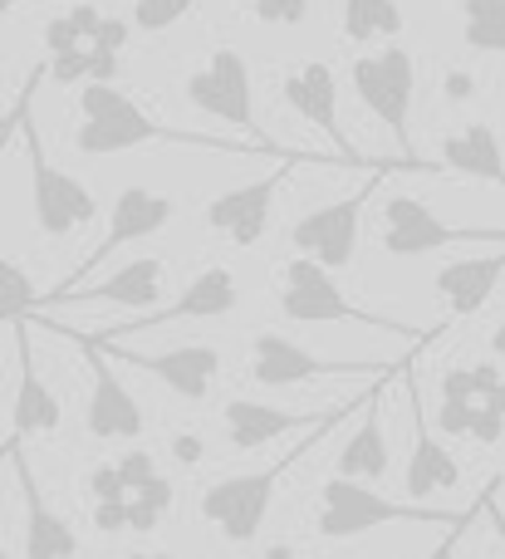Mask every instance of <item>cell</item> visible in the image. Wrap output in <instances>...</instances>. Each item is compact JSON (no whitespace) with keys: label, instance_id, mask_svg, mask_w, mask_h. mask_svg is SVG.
<instances>
[{"label":"cell","instance_id":"44","mask_svg":"<svg viewBox=\"0 0 505 559\" xmlns=\"http://www.w3.org/2000/svg\"><path fill=\"white\" fill-rule=\"evenodd\" d=\"M5 10H10V5H0V15H5Z\"/></svg>","mask_w":505,"mask_h":559},{"label":"cell","instance_id":"23","mask_svg":"<svg viewBox=\"0 0 505 559\" xmlns=\"http://www.w3.org/2000/svg\"><path fill=\"white\" fill-rule=\"evenodd\" d=\"M501 271H505L501 246H491L486 255H467V261L442 265L432 289H437L447 319H467V314H477V309H486V299L496 295V285H501Z\"/></svg>","mask_w":505,"mask_h":559},{"label":"cell","instance_id":"10","mask_svg":"<svg viewBox=\"0 0 505 559\" xmlns=\"http://www.w3.org/2000/svg\"><path fill=\"white\" fill-rule=\"evenodd\" d=\"M187 98H192V108H202L206 118H221V123L241 128L265 153H280V147L261 133V123H255V79H251V59H245L241 49H231V45L216 49V55L187 79Z\"/></svg>","mask_w":505,"mask_h":559},{"label":"cell","instance_id":"38","mask_svg":"<svg viewBox=\"0 0 505 559\" xmlns=\"http://www.w3.org/2000/svg\"><path fill=\"white\" fill-rule=\"evenodd\" d=\"M202 456H206V447H202V437H196V432H177V437H172V462L196 466Z\"/></svg>","mask_w":505,"mask_h":559},{"label":"cell","instance_id":"11","mask_svg":"<svg viewBox=\"0 0 505 559\" xmlns=\"http://www.w3.org/2000/svg\"><path fill=\"white\" fill-rule=\"evenodd\" d=\"M383 177L388 173H373V182L359 187L353 197H344V202H324V206H314V212H304L300 222L290 226L294 255L324 265V271H349L353 251H359V231H363V206L373 202V192H378Z\"/></svg>","mask_w":505,"mask_h":559},{"label":"cell","instance_id":"3","mask_svg":"<svg viewBox=\"0 0 505 559\" xmlns=\"http://www.w3.org/2000/svg\"><path fill=\"white\" fill-rule=\"evenodd\" d=\"M39 79H45V64L25 79V94L15 98V123L25 128V157H29V212H35V226L45 241H69V236L84 231L98 216V197L79 177H69L64 167L49 163L45 143H39L35 114H29V98H35Z\"/></svg>","mask_w":505,"mask_h":559},{"label":"cell","instance_id":"43","mask_svg":"<svg viewBox=\"0 0 505 559\" xmlns=\"http://www.w3.org/2000/svg\"><path fill=\"white\" fill-rule=\"evenodd\" d=\"M0 5H15V0H0Z\"/></svg>","mask_w":505,"mask_h":559},{"label":"cell","instance_id":"37","mask_svg":"<svg viewBox=\"0 0 505 559\" xmlns=\"http://www.w3.org/2000/svg\"><path fill=\"white\" fill-rule=\"evenodd\" d=\"M442 94H447L452 104H467V98L477 94V79H471L467 69H447V79H442Z\"/></svg>","mask_w":505,"mask_h":559},{"label":"cell","instance_id":"36","mask_svg":"<svg viewBox=\"0 0 505 559\" xmlns=\"http://www.w3.org/2000/svg\"><path fill=\"white\" fill-rule=\"evenodd\" d=\"M94 525H98V535L128 531V501H94Z\"/></svg>","mask_w":505,"mask_h":559},{"label":"cell","instance_id":"15","mask_svg":"<svg viewBox=\"0 0 505 559\" xmlns=\"http://www.w3.org/2000/svg\"><path fill=\"white\" fill-rule=\"evenodd\" d=\"M280 94H285V104H290L294 114L304 118V123H314L334 147H339L344 167H383V157L373 163V157H359V153H353L349 133H344V123H339V79H334V69L324 64V59L294 64L290 74H285ZM418 173H422V167H418Z\"/></svg>","mask_w":505,"mask_h":559},{"label":"cell","instance_id":"26","mask_svg":"<svg viewBox=\"0 0 505 559\" xmlns=\"http://www.w3.org/2000/svg\"><path fill=\"white\" fill-rule=\"evenodd\" d=\"M339 29L349 45H369V39H398L408 29L398 0H339Z\"/></svg>","mask_w":505,"mask_h":559},{"label":"cell","instance_id":"12","mask_svg":"<svg viewBox=\"0 0 505 559\" xmlns=\"http://www.w3.org/2000/svg\"><path fill=\"white\" fill-rule=\"evenodd\" d=\"M304 163H320V157H310V153H285L275 173H265V177H255V182H241V187H231V192L212 197V202H206V212H202L206 231L226 236L231 246H255L265 231H270L275 192H280L285 177H290L294 167H304Z\"/></svg>","mask_w":505,"mask_h":559},{"label":"cell","instance_id":"9","mask_svg":"<svg viewBox=\"0 0 505 559\" xmlns=\"http://www.w3.org/2000/svg\"><path fill=\"white\" fill-rule=\"evenodd\" d=\"M378 246L393 261H422L447 246H501V226H452L418 197H388Z\"/></svg>","mask_w":505,"mask_h":559},{"label":"cell","instance_id":"2","mask_svg":"<svg viewBox=\"0 0 505 559\" xmlns=\"http://www.w3.org/2000/svg\"><path fill=\"white\" fill-rule=\"evenodd\" d=\"M79 114L84 123L74 128V147L84 157H118L133 147H202V153H231V157H255L265 153L261 143H231V138H206V133H182V128L157 123L153 114H143V104L123 94L113 84H84L79 88ZM285 157V153H270Z\"/></svg>","mask_w":505,"mask_h":559},{"label":"cell","instance_id":"14","mask_svg":"<svg viewBox=\"0 0 505 559\" xmlns=\"http://www.w3.org/2000/svg\"><path fill=\"white\" fill-rule=\"evenodd\" d=\"M84 338H94V334H84ZM94 344L104 358H118V364L137 368V373H153L157 383H167L187 403H206L212 383L221 378V354L212 344H182V348H163V354H137V348H123L118 338H94Z\"/></svg>","mask_w":505,"mask_h":559},{"label":"cell","instance_id":"17","mask_svg":"<svg viewBox=\"0 0 505 559\" xmlns=\"http://www.w3.org/2000/svg\"><path fill=\"white\" fill-rule=\"evenodd\" d=\"M10 462H15V486H20V506H25V525H20V535H25V559H74L79 555V535L74 525L64 521V515L49 506L45 486H39L35 466L25 462V452H20V437H10Z\"/></svg>","mask_w":505,"mask_h":559},{"label":"cell","instance_id":"21","mask_svg":"<svg viewBox=\"0 0 505 559\" xmlns=\"http://www.w3.org/2000/svg\"><path fill=\"white\" fill-rule=\"evenodd\" d=\"M163 285H167V265L157 255H137V261L118 265L113 275L94 280V285H74L69 295H59L49 309L59 305H123V309H157L163 305Z\"/></svg>","mask_w":505,"mask_h":559},{"label":"cell","instance_id":"8","mask_svg":"<svg viewBox=\"0 0 505 559\" xmlns=\"http://www.w3.org/2000/svg\"><path fill=\"white\" fill-rule=\"evenodd\" d=\"M172 216H177V202H172V197L153 192V187H123V192L113 197V206H108V231H104V241H98L94 251L79 261V271L69 275V280H59L49 295H35V309H49L59 295H69V289L84 285L88 275H98V271H104V261H113L123 246L147 241V236L167 231V222H172ZM35 309H29V314H35Z\"/></svg>","mask_w":505,"mask_h":559},{"label":"cell","instance_id":"29","mask_svg":"<svg viewBox=\"0 0 505 559\" xmlns=\"http://www.w3.org/2000/svg\"><path fill=\"white\" fill-rule=\"evenodd\" d=\"M29 309H35V280L25 275V265L0 255V324H20Z\"/></svg>","mask_w":505,"mask_h":559},{"label":"cell","instance_id":"24","mask_svg":"<svg viewBox=\"0 0 505 559\" xmlns=\"http://www.w3.org/2000/svg\"><path fill=\"white\" fill-rule=\"evenodd\" d=\"M378 388L373 383L369 403L359 407V427L339 442V456H334V476L344 481H383L393 472V447H388V427L378 417Z\"/></svg>","mask_w":505,"mask_h":559},{"label":"cell","instance_id":"33","mask_svg":"<svg viewBox=\"0 0 505 559\" xmlns=\"http://www.w3.org/2000/svg\"><path fill=\"white\" fill-rule=\"evenodd\" d=\"M113 472H118V481H123V491H133V486H143L147 476L157 472V462L147 447H128V452L113 462Z\"/></svg>","mask_w":505,"mask_h":559},{"label":"cell","instance_id":"25","mask_svg":"<svg viewBox=\"0 0 505 559\" xmlns=\"http://www.w3.org/2000/svg\"><path fill=\"white\" fill-rule=\"evenodd\" d=\"M437 173H461V177H477V182H496L501 187V138L491 123H471L461 133H447L437 147Z\"/></svg>","mask_w":505,"mask_h":559},{"label":"cell","instance_id":"45","mask_svg":"<svg viewBox=\"0 0 505 559\" xmlns=\"http://www.w3.org/2000/svg\"><path fill=\"white\" fill-rule=\"evenodd\" d=\"M432 559H437V555H432Z\"/></svg>","mask_w":505,"mask_h":559},{"label":"cell","instance_id":"40","mask_svg":"<svg viewBox=\"0 0 505 559\" xmlns=\"http://www.w3.org/2000/svg\"><path fill=\"white\" fill-rule=\"evenodd\" d=\"M123 559H177V555H167V550H133V555H123Z\"/></svg>","mask_w":505,"mask_h":559},{"label":"cell","instance_id":"30","mask_svg":"<svg viewBox=\"0 0 505 559\" xmlns=\"http://www.w3.org/2000/svg\"><path fill=\"white\" fill-rule=\"evenodd\" d=\"M128 5H133V25L143 29V35H163V29H172L196 0H128Z\"/></svg>","mask_w":505,"mask_h":559},{"label":"cell","instance_id":"35","mask_svg":"<svg viewBox=\"0 0 505 559\" xmlns=\"http://www.w3.org/2000/svg\"><path fill=\"white\" fill-rule=\"evenodd\" d=\"M88 496L94 501H128V491H123V481H118V472H113V462H104V466H94L88 472Z\"/></svg>","mask_w":505,"mask_h":559},{"label":"cell","instance_id":"39","mask_svg":"<svg viewBox=\"0 0 505 559\" xmlns=\"http://www.w3.org/2000/svg\"><path fill=\"white\" fill-rule=\"evenodd\" d=\"M471 521H477V511H471V515H467V521H461V525H452V535H447V540L437 545V559H452V555H457V540H461V531H467Z\"/></svg>","mask_w":505,"mask_h":559},{"label":"cell","instance_id":"41","mask_svg":"<svg viewBox=\"0 0 505 559\" xmlns=\"http://www.w3.org/2000/svg\"><path fill=\"white\" fill-rule=\"evenodd\" d=\"M10 128H15V108H10V114H5V118H0V138H5V133H10Z\"/></svg>","mask_w":505,"mask_h":559},{"label":"cell","instance_id":"5","mask_svg":"<svg viewBox=\"0 0 505 559\" xmlns=\"http://www.w3.org/2000/svg\"><path fill=\"white\" fill-rule=\"evenodd\" d=\"M349 84L359 94V104L398 138L402 163H418L428 173H437V163H422L418 147H412V98H418V59L402 45H383L378 55H359L349 64Z\"/></svg>","mask_w":505,"mask_h":559},{"label":"cell","instance_id":"7","mask_svg":"<svg viewBox=\"0 0 505 559\" xmlns=\"http://www.w3.org/2000/svg\"><path fill=\"white\" fill-rule=\"evenodd\" d=\"M505 388L501 364H467L442 373L437 437H471L481 447H501L505 432Z\"/></svg>","mask_w":505,"mask_h":559},{"label":"cell","instance_id":"28","mask_svg":"<svg viewBox=\"0 0 505 559\" xmlns=\"http://www.w3.org/2000/svg\"><path fill=\"white\" fill-rule=\"evenodd\" d=\"M172 501H177L172 481L153 472L143 486H133V491H128V531H137V535L157 531V521L172 511Z\"/></svg>","mask_w":505,"mask_h":559},{"label":"cell","instance_id":"34","mask_svg":"<svg viewBox=\"0 0 505 559\" xmlns=\"http://www.w3.org/2000/svg\"><path fill=\"white\" fill-rule=\"evenodd\" d=\"M123 45H128V25H123V20L98 15L94 35H88V49H108V55H123Z\"/></svg>","mask_w":505,"mask_h":559},{"label":"cell","instance_id":"4","mask_svg":"<svg viewBox=\"0 0 505 559\" xmlns=\"http://www.w3.org/2000/svg\"><path fill=\"white\" fill-rule=\"evenodd\" d=\"M461 515L452 511H432L418 501H388L373 486L363 481H344L329 476L320 486V501H314V535L320 540H359V535L378 531V525H457Z\"/></svg>","mask_w":505,"mask_h":559},{"label":"cell","instance_id":"16","mask_svg":"<svg viewBox=\"0 0 505 559\" xmlns=\"http://www.w3.org/2000/svg\"><path fill=\"white\" fill-rule=\"evenodd\" d=\"M236 305H241V280H236V271H231V265H206V271L196 275L192 285H187L182 295L172 299V305H163V309H143L137 319H128V324H118V329H104V334H94V338L147 334V329L182 324V319H226Z\"/></svg>","mask_w":505,"mask_h":559},{"label":"cell","instance_id":"31","mask_svg":"<svg viewBox=\"0 0 505 559\" xmlns=\"http://www.w3.org/2000/svg\"><path fill=\"white\" fill-rule=\"evenodd\" d=\"M251 15L261 20V25L294 29L310 20V0H251Z\"/></svg>","mask_w":505,"mask_h":559},{"label":"cell","instance_id":"22","mask_svg":"<svg viewBox=\"0 0 505 559\" xmlns=\"http://www.w3.org/2000/svg\"><path fill=\"white\" fill-rule=\"evenodd\" d=\"M15 344H20V378H15V413H10V437H49L59 432V393L39 378V364H35V344H29V329L20 319L15 329Z\"/></svg>","mask_w":505,"mask_h":559},{"label":"cell","instance_id":"27","mask_svg":"<svg viewBox=\"0 0 505 559\" xmlns=\"http://www.w3.org/2000/svg\"><path fill=\"white\" fill-rule=\"evenodd\" d=\"M461 39L477 55L505 49V0H461Z\"/></svg>","mask_w":505,"mask_h":559},{"label":"cell","instance_id":"18","mask_svg":"<svg viewBox=\"0 0 505 559\" xmlns=\"http://www.w3.org/2000/svg\"><path fill=\"white\" fill-rule=\"evenodd\" d=\"M349 373H383V368L334 364V358L310 354V348H300L285 334H255L251 344V378L261 388H304V383H320V378H349Z\"/></svg>","mask_w":505,"mask_h":559},{"label":"cell","instance_id":"1","mask_svg":"<svg viewBox=\"0 0 505 559\" xmlns=\"http://www.w3.org/2000/svg\"><path fill=\"white\" fill-rule=\"evenodd\" d=\"M383 383V378H378ZM369 393L373 388H363L353 403H344L334 417H324V423H314V427H304L300 432V442L290 447V452L280 456V462H270V466H261V472H241V476H221V481H212V486H202V501H196V511H202V521L212 525V531H221V540H231V545H255L261 540V525H265V515H270V506H275V491H280V481L294 472V466L304 462V456L314 452V447L324 442L329 432H339L349 417H359V407L369 403Z\"/></svg>","mask_w":505,"mask_h":559},{"label":"cell","instance_id":"42","mask_svg":"<svg viewBox=\"0 0 505 559\" xmlns=\"http://www.w3.org/2000/svg\"><path fill=\"white\" fill-rule=\"evenodd\" d=\"M0 559H10V550H5V545H0Z\"/></svg>","mask_w":505,"mask_h":559},{"label":"cell","instance_id":"6","mask_svg":"<svg viewBox=\"0 0 505 559\" xmlns=\"http://www.w3.org/2000/svg\"><path fill=\"white\" fill-rule=\"evenodd\" d=\"M280 314L290 319V324H359V329H378V334H412L398 319L353 305L339 289L334 271L304 261V255H290V261L280 265Z\"/></svg>","mask_w":505,"mask_h":559},{"label":"cell","instance_id":"13","mask_svg":"<svg viewBox=\"0 0 505 559\" xmlns=\"http://www.w3.org/2000/svg\"><path fill=\"white\" fill-rule=\"evenodd\" d=\"M55 334H69L88 358V373H94V388H88V403H84V427L94 442H143L147 432V417L137 407V397L123 388V378L108 368V358L98 354L94 338H84L79 329H55Z\"/></svg>","mask_w":505,"mask_h":559},{"label":"cell","instance_id":"19","mask_svg":"<svg viewBox=\"0 0 505 559\" xmlns=\"http://www.w3.org/2000/svg\"><path fill=\"white\" fill-rule=\"evenodd\" d=\"M339 407H300V413H290V407L255 403V397H231V403L221 407V427L236 452H255V447H270L275 437H290V432H304V427L324 423V417H334Z\"/></svg>","mask_w":505,"mask_h":559},{"label":"cell","instance_id":"32","mask_svg":"<svg viewBox=\"0 0 505 559\" xmlns=\"http://www.w3.org/2000/svg\"><path fill=\"white\" fill-rule=\"evenodd\" d=\"M84 45H88V35L69 15L45 20V55H69V49H84Z\"/></svg>","mask_w":505,"mask_h":559},{"label":"cell","instance_id":"20","mask_svg":"<svg viewBox=\"0 0 505 559\" xmlns=\"http://www.w3.org/2000/svg\"><path fill=\"white\" fill-rule=\"evenodd\" d=\"M408 407H412V452H408V472H402V491L422 506V501H432V496H442V491H457L461 486V462L452 456V447L428 427L418 383H412V403Z\"/></svg>","mask_w":505,"mask_h":559}]
</instances>
